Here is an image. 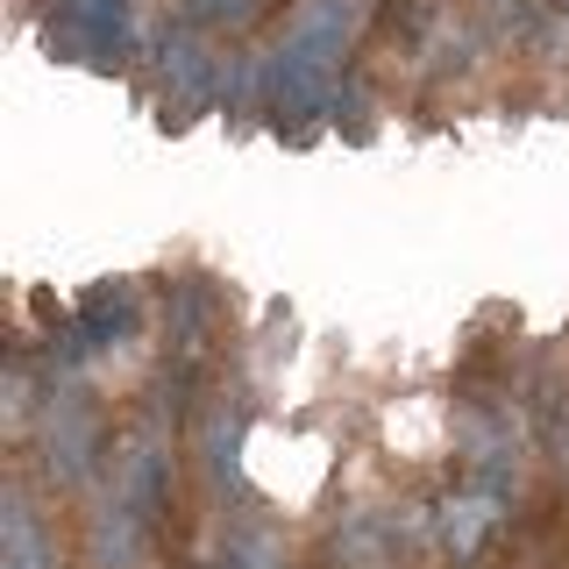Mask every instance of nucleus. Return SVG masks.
<instances>
[{"mask_svg":"<svg viewBox=\"0 0 569 569\" xmlns=\"http://www.w3.org/2000/svg\"><path fill=\"white\" fill-rule=\"evenodd\" d=\"M356 22H363V0H299L292 8L271 64H263V93L278 100L284 121H307L342 93V58Z\"/></svg>","mask_w":569,"mask_h":569,"instance_id":"1","label":"nucleus"},{"mask_svg":"<svg viewBox=\"0 0 569 569\" xmlns=\"http://www.w3.org/2000/svg\"><path fill=\"white\" fill-rule=\"evenodd\" d=\"M50 50L93 64V71H121L129 64V36H136V8L129 0H50L43 14Z\"/></svg>","mask_w":569,"mask_h":569,"instance_id":"2","label":"nucleus"},{"mask_svg":"<svg viewBox=\"0 0 569 569\" xmlns=\"http://www.w3.org/2000/svg\"><path fill=\"white\" fill-rule=\"evenodd\" d=\"M43 449H50V470H64L71 485H79V477L93 470V456H100V413L86 399H71V391H50V406H43Z\"/></svg>","mask_w":569,"mask_h":569,"instance_id":"3","label":"nucleus"},{"mask_svg":"<svg viewBox=\"0 0 569 569\" xmlns=\"http://www.w3.org/2000/svg\"><path fill=\"white\" fill-rule=\"evenodd\" d=\"M136 328H142V299H136L129 278H121V284H93V292L79 299V320H71V335H79L86 349H121Z\"/></svg>","mask_w":569,"mask_h":569,"instance_id":"4","label":"nucleus"},{"mask_svg":"<svg viewBox=\"0 0 569 569\" xmlns=\"http://www.w3.org/2000/svg\"><path fill=\"white\" fill-rule=\"evenodd\" d=\"M0 569H58V541L43 533V520H36L22 485H14L8 506H0Z\"/></svg>","mask_w":569,"mask_h":569,"instance_id":"5","label":"nucleus"}]
</instances>
